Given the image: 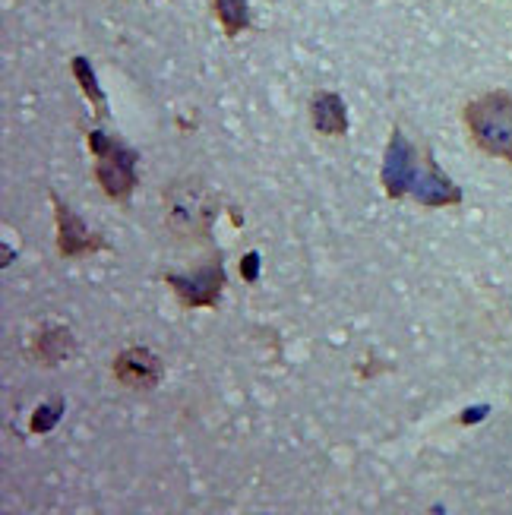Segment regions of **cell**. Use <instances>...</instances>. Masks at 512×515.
<instances>
[{
  "label": "cell",
  "mask_w": 512,
  "mask_h": 515,
  "mask_svg": "<svg viewBox=\"0 0 512 515\" xmlns=\"http://www.w3.org/2000/svg\"><path fill=\"white\" fill-rule=\"evenodd\" d=\"M465 124L475 146L512 165V95L487 92L465 108Z\"/></svg>",
  "instance_id": "6da1fadb"
},
{
  "label": "cell",
  "mask_w": 512,
  "mask_h": 515,
  "mask_svg": "<svg viewBox=\"0 0 512 515\" xmlns=\"http://www.w3.org/2000/svg\"><path fill=\"white\" fill-rule=\"evenodd\" d=\"M215 209H219L215 196L193 177L165 190V219L181 241H206L215 222Z\"/></svg>",
  "instance_id": "7a4b0ae2"
},
{
  "label": "cell",
  "mask_w": 512,
  "mask_h": 515,
  "mask_svg": "<svg viewBox=\"0 0 512 515\" xmlns=\"http://www.w3.org/2000/svg\"><path fill=\"white\" fill-rule=\"evenodd\" d=\"M89 149L98 155V165H95L98 187H102L111 200H127L136 190V152L114 143L102 130L89 133Z\"/></svg>",
  "instance_id": "3957f363"
},
{
  "label": "cell",
  "mask_w": 512,
  "mask_h": 515,
  "mask_svg": "<svg viewBox=\"0 0 512 515\" xmlns=\"http://www.w3.org/2000/svg\"><path fill=\"white\" fill-rule=\"evenodd\" d=\"M165 282L177 291V301L184 307H215L225 288V269L222 263H212L196 275H165Z\"/></svg>",
  "instance_id": "277c9868"
},
{
  "label": "cell",
  "mask_w": 512,
  "mask_h": 515,
  "mask_svg": "<svg viewBox=\"0 0 512 515\" xmlns=\"http://www.w3.org/2000/svg\"><path fill=\"white\" fill-rule=\"evenodd\" d=\"M54 203V222H57V253L61 256H89L105 250V241L98 234L86 231V225L76 219V212L64 206V200L57 193H51Z\"/></svg>",
  "instance_id": "5b68a950"
},
{
  "label": "cell",
  "mask_w": 512,
  "mask_h": 515,
  "mask_svg": "<svg viewBox=\"0 0 512 515\" xmlns=\"http://www.w3.org/2000/svg\"><path fill=\"white\" fill-rule=\"evenodd\" d=\"M117 383H124L127 389L146 392L162 383V361L155 358L149 348H124L111 364Z\"/></svg>",
  "instance_id": "8992f818"
},
{
  "label": "cell",
  "mask_w": 512,
  "mask_h": 515,
  "mask_svg": "<svg viewBox=\"0 0 512 515\" xmlns=\"http://www.w3.org/2000/svg\"><path fill=\"white\" fill-rule=\"evenodd\" d=\"M313 127L323 136H345L348 133V111L336 92H317L310 102Z\"/></svg>",
  "instance_id": "52a82bcc"
},
{
  "label": "cell",
  "mask_w": 512,
  "mask_h": 515,
  "mask_svg": "<svg viewBox=\"0 0 512 515\" xmlns=\"http://www.w3.org/2000/svg\"><path fill=\"white\" fill-rule=\"evenodd\" d=\"M70 351H73V339L64 326H42L32 339V358L45 367L64 361Z\"/></svg>",
  "instance_id": "ba28073f"
},
{
  "label": "cell",
  "mask_w": 512,
  "mask_h": 515,
  "mask_svg": "<svg viewBox=\"0 0 512 515\" xmlns=\"http://www.w3.org/2000/svg\"><path fill=\"white\" fill-rule=\"evenodd\" d=\"M215 4V16L225 29L228 38H238L247 23H250V13H247V0H212Z\"/></svg>",
  "instance_id": "9c48e42d"
},
{
  "label": "cell",
  "mask_w": 512,
  "mask_h": 515,
  "mask_svg": "<svg viewBox=\"0 0 512 515\" xmlns=\"http://www.w3.org/2000/svg\"><path fill=\"white\" fill-rule=\"evenodd\" d=\"M73 76H76V83L83 86L86 98L92 102L95 117H98V121H105V117H108V105H105V95H102V89H98V83H95L92 67H89L86 57H73Z\"/></svg>",
  "instance_id": "30bf717a"
},
{
  "label": "cell",
  "mask_w": 512,
  "mask_h": 515,
  "mask_svg": "<svg viewBox=\"0 0 512 515\" xmlns=\"http://www.w3.org/2000/svg\"><path fill=\"white\" fill-rule=\"evenodd\" d=\"M57 418H61V402H54L51 405V411H42V408H38L35 411V418H32V430L35 433H45V430H51L54 427V421Z\"/></svg>",
  "instance_id": "8fae6325"
},
{
  "label": "cell",
  "mask_w": 512,
  "mask_h": 515,
  "mask_svg": "<svg viewBox=\"0 0 512 515\" xmlns=\"http://www.w3.org/2000/svg\"><path fill=\"white\" fill-rule=\"evenodd\" d=\"M256 266H260V256L256 253H250L247 260H241V272H244L247 282H256Z\"/></svg>",
  "instance_id": "7c38bea8"
},
{
  "label": "cell",
  "mask_w": 512,
  "mask_h": 515,
  "mask_svg": "<svg viewBox=\"0 0 512 515\" xmlns=\"http://www.w3.org/2000/svg\"><path fill=\"white\" fill-rule=\"evenodd\" d=\"M481 414H484V408H481V411H465V414H462V421H465V424H468V421H478Z\"/></svg>",
  "instance_id": "4fadbf2b"
}]
</instances>
